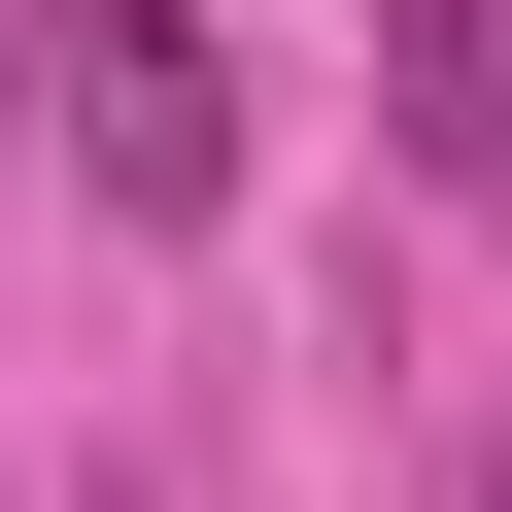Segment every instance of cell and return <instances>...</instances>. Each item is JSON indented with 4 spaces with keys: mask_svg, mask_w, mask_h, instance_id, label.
I'll list each match as a JSON object with an SVG mask.
<instances>
[{
    "mask_svg": "<svg viewBox=\"0 0 512 512\" xmlns=\"http://www.w3.org/2000/svg\"><path fill=\"white\" fill-rule=\"evenodd\" d=\"M0 69H35V137H69L137 239H205V205H239V69L171 35V0H69V35H0Z\"/></svg>",
    "mask_w": 512,
    "mask_h": 512,
    "instance_id": "obj_1",
    "label": "cell"
},
{
    "mask_svg": "<svg viewBox=\"0 0 512 512\" xmlns=\"http://www.w3.org/2000/svg\"><path fill=\"white\" fill-rule=\"evenodd\" d=\"M376 69H410V171L512 205V0H376Z\"/></svg>",
    "mask_w": 512,
    "mask_h": 512,
    "instance_id": "obj_2",
    "label": "cell"
},
{
    "mask_svg": "<svg viewBox=\"0 0 512 512\" xmlns=\"http://www.w3.org/2000/svg\"><path fill=\"white\" fill-rule=\"evenodd\" d=\"M69 512H137V478H69Z\"/></svg>",
    "mask_w": 512,
    "mask_h": 512,
    "instance_id": "obj_3",
    "label": "cell"
},
{
    "mask_svg": "<svg viewBox=\"0 0 512 512\" xmlns=\"http://www.w3.org/2000/svg\"><path fill=\"white\" fill-rule=\"evenodd\" d=\"M0 35H35V0H0Z\"/></svg>",
    "mask_w": 512,
    "mask_h": 512,
    "instance_id": "obj_4",
    "label": "cell"
},
{
    "mask_svg": "<svg viewBox=\"0 0 512 512\" xmlns=\"http://www.w3.org/2000/svg\"><path fill=\"white\" fill-rule=\"evenodd\" d=\"M478 512H512V478H478Z\"/></svg>",
    "mask_w": 512,
    "mask_h": 512,
    "instance_id": "obj_5",
    "label": "cell"
}]
</instances>
